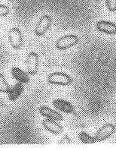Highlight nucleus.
I'll use <instances>...</instances> for the list:
<instances>
[{"instance_id": "nucleus-7", "label": "nucleus", "mask_w": 116, "mask_h": 148, "mask_svg": "<svg viewBox=\"0 0 116 148\" xmlns=\"http://www.w3.org/2000/svg\"><path fill=\"white\" fill-rule=\"evenodd\" d=\"M42 125L45 128V129L47 130L48 132H51V134L54 135H58L61 134L63 132V127L60 124L57 123L56 121L51 119L43 120L42 121Z\"/></svg>"}, {"instance_id": "nucleus-8", "label": "nucleus", "mask_w": 116, "mask_h": 148, "mask_svg": "<svg viewBox=\"0 0 116 148\" xmlns=\"http://www.w3.org/2000/svg\"><path fill=\"white\" fill-rule=\"evenodd\" d=\"M39 113L42 116L46 117L47 119L51 120H54L56 122H60L63 119V116L58 112L48 107V106H42L39 108Z\"/></svg>"}, {"instance_id": "nucleus-1", "label": "nucleus", "mask_w": 116, "mask_h": 148, "mask_svg": "<svg viewBox=\"0 0 116 148\" xmlns=\"http://www.w3.org/2000/svg\"><path fill=\"white\" fill-rule=\"evenodd\" d=\"M48 82L54 85L67 86L72 82L69 75L63 72H54L48 76Z\"/></svg>"}, {"instance_id": "nucleus-6", "label": "nucleus", "mask_w": 116, "mask_h": 148, "mask_svg": "<svg viewBox=\"0 0 116 148\" xmlns=\"http://www.w3.org/2000/svg\"><path fill=\"white\" fill-rule=\"evenodd\" d=\"M38 63H39V59H38V54L35 52H31L29 53L26 59V68L30 75H34L37 74Z\"/></svg>"}, {"instance_id": "nucleus-15", "label": "nucleus", "mask_w": 116, "mask_h": 148, "mask_svg": "<svg viewBox=\"0 0 116 148\" xmlns=\"http://www.w3.org/2000/svg\"><path fill=\"white\" fill-rule=\"evenodd\" d=\"M106 7L111 12H116V0H106Z\"/></svg>"}, {"instance_id": "nucleus-2", "label": "nucleus", "mask_w": 116, "mask_h": 148, "mask_svg": "<svg viewBox=\"0 0 116 148\" xmlns=\"http://www.w3.org/2000/svg\"><path fill=\"white\" fill-rule=\"evenodd\" d=\"M78 43V37L76 35H66L60 37L56 43L57 49L60 50H66Z\"/></svg>"}, {"instance_id": "nucleus-4", "label": "nucleus", "mask_w": 116, "mask_h": 148, "mask_svg": "<svg viewBox=\"0 0 116 148\" xmlns=\"http://www.w3.org/2000/svg\"><path fill=\"white\" fill-rule=\"evenodd\" d=\"M10 44L14 49H20L23 45V36L20 31L17 27L11 29L8 32Z\"/></svg>"}, {"instance_id": "nucleus-16", "label": "nucleus", "mask_w": 116, "mask_h": 148, "mask_svg": "<svg viewBox=\"0 0 116 148\" xmlns=\"http://www.w3.org/2000/svg\"><path fill=\"white\" fill-rule=\"evenodd\" d=\"M9 8L5 5H0V17L6 16L9 13Z\"/></svg>"}, {"instance_id": "nucleus-9", "label": "nucleus", "mask_w": 116, "mask_h": 148, "mask_svg": "<svg viewBox=\"0 0 116 148\" xmlns=\"http://www.w3.org/2000/svg\"><path fill=\"white\" fill-rule=\"evenodd\" d=\"M96 27L97 31L100 32L111 35L116 34V25L114 23L106 21H100L96 23Z\"/></svg>"}, {"instance_id": "nucleus-12", "label": "nucleus", "mask_w": 116, "mask_h": 148, "mask_svg": "<svg viewBox=\"0 0 116 148\" xmlns=\"http://www.w3.org/2000/svg\"><path fill=\"white\" fill-rule=\"evenodd\" d=\"M24 90V87L23 84L20 83V82H18L17 84H15V85L14 87L9 89V90H8V99H10L11 101H15L22 94Z\"/></svg>"}, {"instance_id": "nucleus-3", "label": "nucleus", "mask_w": 116, "mask_h": 148, "mask_svg": "<svg viewBox=\"0 0 116 148\" xmlns=\"http://www.w3.org/2000/svg\"><path fill=\"white\" fill-rule=\"evenodd\" d=\"M51 18L49 15H44L42 16L39 20L38 23L36 24V27H35V34L37 37H42L43 35L49 30L51 25Z\"/></svg>"}, {"instance_id": "nucleus-13", "label": "nucleus", "mask_w": 116, "mask_h": 148, "mask_svg": "<svg viewBox=\"0 0 116 148\" xmlns=\"http://www.w3.org/2000/svg\"><path fill=\"white\" fill-rule=\"evenodd\" d=\"M78 138L79 140L83 143V144H94L96 142V140L95 138H93L92 136H90V134H88V133L84 132H81L80 134H78Z\"/></svg>"}, {"instance_id": "nucleus-10", "label": "nucleus", "mask_w": 116, "mask_h": 148, "mask_svg": "<svg viewBox=\"0 0 116 148\" xmlns=\"http://www.w3.org/2000/svg\"><path fill=\"white\" fill-rule=\"evenodd\" d=\"M53 106L57 110L65 113H72L74 112V106H72V104L64 99H55L53 101Z\"/></svg>"}, {"instance_id": "nucleus-11", "label": "nucleus", "mask_w": 116, "mask_h": 148, "mask_svg": "<svg viewBox=\"0 0 116 148\" xmlns=\"http://www.w3.org/2000/svg\"><path fill=\"white\" fill-rule=\"evenodd\" d=\"M11 75L14 79L18 81V82H20L22 84H26L30 82V77L29 75L19 69L18 67H13L11 69Z\"/></svg>"}, {"instance_id": "nucleus-5", "label": "nucleus", "mask_w": 116, "mask_h": 148, "mask_svg": "<svg viewBox=\"0 0 116 148\" xmlns=\"http://www.w3.org/2000/svg\"><path fill=\"white\" fill-rule=\"evenodd\" d=\"M115 132V126L113 125L112 124H106L97 131L94 138L96 141H103L112 136Z\"/></svg>"}, {"instance_id": "nucleus-14", "label": "nucleus", "mask_w": 116, "mask_h": 148, "mask_svg": "<svg viewBox=\"0 0 116 148\" xmlns=\"http://www.w3.org/2000/svg\"><path fill=\"white\" fill-rule=\"evenodd\" d=\"M10 89L8 82L6 81L4 75L0 74V92L1 93H8Z\"/></svg>"}]
</instances>
